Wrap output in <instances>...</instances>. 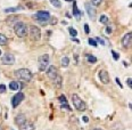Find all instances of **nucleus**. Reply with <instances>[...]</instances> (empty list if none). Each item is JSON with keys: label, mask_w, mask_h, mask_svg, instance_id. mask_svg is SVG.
Listing matches in <instances>:
<instances>
[{"label": "nucleus", "mask_w": 132, "mask_h": 130, "mask_svg": "<svg viewBox=\"0 0 132 130\" xmlns=\"http://www.w3.org/2000/svg\"><path fill=\"white\" fill-rule=\"evenodd\" d=\"M29 34H30L31 40H33V41H38V40H40V38H41L40 29L35 25H31L29 27Z\"/></svg>", "instance_id": "5"}, {"label": "nucleus", "mask_w": 132, "mask_h": 130, "mask_svg": "<svg viewBox=\"0 0 132 130\" xmlns=\"http://www.w3.org/2000/svg\"><path fill=\"white\" fill-rule=\"evenodd\" d=\"M99 79H100V81L103 82V83H109V75H108V73H107V71L105 70H101V71H99Z\"/></svg>", "instance_id": "11"}, {"label": "nucleus", "mask_w": 132, "mask_h": 130, "mask_svg": "<svg viewBox=\"0 0 132 130\" xmlns=\"http://www.w3.org/2000/svg\"><path fill=\"white\" fill-rule=\"evenodd\" d=\"M38 65H39L40 71H46L49 66V55L45 54L42 56H40L39 59H38Z\"/></svg>", "instance_id": "6"}, {"label": "nucleus", "mask_w": 132, "mask_h": 130, "mask_svg": "<svg viewBox=\"0 0 132 130\" xmlns=\"http://www.w3.org/2000/svg\"><path fill=\"white\" fill-rule=\"evenodd\" d=\"M7 42H8V38L5 34H1V33H0V46L7 45Z\"/></svg>", "instance_id": "18"}, {"label": "nucleus", "mask_w": 132, "mask_h": 130, "mask_svg": "<svg viewBox=\"0 0 132 130\" xmlns=\"http://www.w3.org/2000/svg\"><path fill=\"white\" fill-rule=\"evenodd\" d=\"M23 99H24V94L23 93L16 94V95L12 98V106L13 107H17L18 105H20L22 102H23Z\"/></svg>", "instance_id": "8"}, {"label": "nucleus", "mask_w": 132, "mask_h": 130, "mask_svg": "<svg viewBox=\"0 0 132 130\" xmlns=\"http://www.w3.org/2000/svg\"><path fill=\"white\" fill-rule=\"evenodd\" d=\"M86 10H87L88 15H89V17L91 18L92 21H95L96 20V9H95V7H93L91 4L87 2L86 4Z\"/></svg>", "instance_id": "9"}, {"label": "nucleus", "mask_w": 132, "mask_h": 130, "mask_svg": "<svg viewBox=\"0 0 132 130\" xmlns=\"http://www.w3.org/2000/svg\"><path fill=\"white\" fill-rule=\"evenodd\" d=\"M14 31H15L16 35L20 38H24L27 35V33H29V27L25 23H23V22H17V23L15 24V26H14Z\"/></svg>", "instance_id": "2"}, {"label": "nucleus", "mask_w": 132, "mask_h": 130, "mask_svg": "<svg viewBox=\"0 0 132 130\" xmlns=\"http://www.w3.org/2000/svg\"><path fill=\"white\" fill-rule=\"evenodd\" d=\"M0 130H4V129H2V127H1V126H0Z\"/></svg>", "instance_id": "39"}, {"label": "nucleus", "mask_w": 132, "mask_h": 130, "mask_svg": "<svg viewBox=\"0 0 132 130\" xmlns=\"http://www.w3.org/2000/svg\"><path fill=\"white\" fill-rule=\"evenodd\" d=\"M112 54H113V57H114V59H115V60H117V59H119L120 55H119V54H117V52H116V51H114V50H113V51H112Z\"/></svg>", "instance_id": "28"}, {"label": "nucleus", "mask_w": 132, "mask_h": 130, "mask_svg": "<svg viewBox=\"0 0 132 130\" xmlns=\"http://www.w3.org/2000/svg\"><path fill=\"white\" fill-rule=\"evenodd\" d=\"M126 83H128L129 88H132V79H131V78H129L128 80H126Z\"/></svg>", "instance_id": "31"}, {"label": "nucleus", "mask_w": 132, "mask_h": 130, "mask_svg": "<svg viewBox=\"0 0 132 130\" xmlns=\"http://www.w3.org/2000/svg\"><path fill=\"white\" fill-rule=\"evenodd\" d=\"M93 130H103V129H100V128H95Z\"/></svg>", "instance_id": "38"}, {"label": "nucleus", "mask_w": 132, "mask_h": 130, "mask_svg": "<svg viewBox=\"0 0 132 130\" xmlns=\"http://www.w3.org/2000/svg\"><path fill=\"white\" fill-rule=\"evenodd\" d=\"M66 1H73V0H66Z\"/></svg>", "instance_id": "40"}, {"label": "nucleus", "mask_w": 132, "mask_h": 130, "mask_svg": "<svg viewBox=\"0 0 132 130\" xmlns=\"http://www.w3.org/2000/svg\"><path fill=\"white\" fill-rule=\"evenodd\" d=\"M18 8H7V9H5V13H14V12H17Z\"/></svg>", "instance_id": "26"}, {"label": "nucleus", "mask_w": 132, "mask_h": 130, "mask_svg": "<svg viewBox=\"0 0 132 130\" xmlns=\"http://www.w3.org/2000/svg\"><path fill=\"white\" fill-rule=\"evenodd\" d=\"M68 31H70V34L72 35V38L76 37V34H78V32H76V30H75V29H73V27H70V29H68Z\"/></svg>", "instance_id": "24"}, {"label": "nucleus", "mask_w": 132, "mask_h": 130, "mask_svg": "<svg viewBox=\"0 0 132 130\" xmlns=\"http://www.w3.org/2000/svg\"><path fill=\"white\" fill-rule=\"evenodd\" d=\"M88 42H89V45H91V46H93V47H97V45H98V43L96 42V40H95V39H91V38L88 40Z\"/></svg>", "instance_id": "27"}, {"label": "nucleus", "mask_w": 132, "mask_h": 130, "mask_svg": "<svg viewBox=\"0 0 132 130\" xmlns=\"http://www.w3.org/2000/svg\"><path fill=\"white\" fill-rule=\"evenodd\" d=\"M10 130H13V129H10Z\"/></svg>", "instance_id": "42"}, {"label": "nucleus", "mask_w": 132, "mask_h": 130, "mask_svg": "<svg viewBox=\"0 0 132 130\" xmlns=\"http://www.w3.org/2000/svg\"><path fill=\"white\" fill-rule=\"evenodd\" d=\"M54 81H55V83H56V87L57 88L62 87V77H60V75H57L56 78H55Z\"/></svg>", "instance_id": "19"}, {"label": "nucleus", "mask_w": 132, "mask_h": 130, "mask_svg": "<svg viewBox=\"0 0 132 130\" xmlns=\"http://www.w3.org/2000/svg\"><path fill=\"white\" fill-rule=\"evenodd\" d=\"M115 80H116V83H117V85H119V86H120V88H122V87H123V86H122V83H121L120 79H119V78H116V79H115Z\"/></svg>", "instance_id": "33"}, {"label": "nucleus", "mask_w": 132, "mask_h": 130, "mask_svg": "<svg viewBox=\"0 0 132 130\" xmlns=\"http://www.w3.org/2000/svg\"><path fill=\"white\" fill-rule=\"evenodd\" d=\"M33 18H35L41 25H46L47 24V21L50 18V14L47 10H39L37 14L33 15Z\"/></svg>", "instance_id": "3"}, {"label": "nucleus", "mask_w": 132, "mask_h": 130, "mask_svg": "<svg viewBox=\"0 0 132 130\" xmlns=\"http://www.w3.org/2000/svg\"><path fill=\"white\" fill-rule=\"evenodd\" d=\"M50 2H51V5H53L54 7H56V8L62 7V4H60L59 0H50Z\"/></svg>", "instance_id": "22"}, {"label": "nucleus", "mask_w": 132, "mask_h": 130, "mask_svg": "<svg viewBox=\"0 0 132 130\" xmlns=\"http://www.w3.org/2000/svg\"><path fill=\"white\" fill-rule=\"evenodd\" d=\"M22 88V83L18 81H12L9 83V89L10 90H20Z\"/></svg>", "instance_id": "14"}, {"label": "nucleus", "mask_w": 132, "mask_h": 130, "mask_svg": "<svg viewBox=\"0 0 132 130\" xmlns=\"http://www.w3.org/2000/svg\"><path fill=\"white\" fill-rule=\"evenodd\" d=\"M99 22H100L101 24H105V25H107V24L109 23V20H108V17H107L106 15H103V16H100V20H99Z\"/></svg>", "instance_id": "20"}, {"label": "nucleus", "mask_w": 132, "mask_h": 130, "mask_svg": "<svg viewBox=\"0 0 132 130\" xmlns=\"http://www.w3.org/2000/svg\"><path fill=\"white\" fill-rule=\"evenodd\" d=\"M0 55H1V50H0Z\"/></svg>", "instance_id": "41"}, {"label": "nucleus", "mask_w": 132, "mask_h": 130, "mask_svg": "<svg viewBox=\"0 0 132 130\" xmlns=\"http://www.w3.org/2000/svg\"><path fill=\"white\" fill-rule=\"evenodd\" d=\"M101 1H103V0H91V4L93 7H97V6H100Z\"/></svg>", "instance_id": "25"}, {"label": "nucleus", "mask_w": 132, "mask_h": 130, "mask_svg": "<svg viewBox=\"0 0 132 130\" xmlns=\"http://www.w3.org/2000/svg\"><path fill=\"white\" fill-rule=\"evenodd\" d=\"M72 102H73L74 107H75L76 110H79V111H86V109H87L86 103H84V102L82 101V99L80 98L79 96L76 95V94H73V95H72Z\"/></svg>", "instance_id": "4"}, {"label": "nucleus", "mask_w": 132, "mask_h": 130, "mask_svg": "<svg viewBox=\"0 0 132 130\" xmlns=\"http://www.w3.org/2000/svg\"><path fill=\"white\" fill-rule=\"evenodd\" d=\"M83 121H84V122H88V121H89V119H88V117H83Z\"/></svg>", "instance_id": "36"}, {"label": "nucleus", "mask_w": 132, "mask_h": 130, "mask_svg": "<svg viewBox=\"0 0 132 130\" xmlns=\"http://www.w3.org/2000/svg\"><path fill=\"white\" fill-rule=\"evenodd\" d=\"M47 75H48L49 79L51 80H55L57 75H58V73H57V68L56 66L51 65V66H48V70H47Z\"/></svg>", "instance_id": "10"}, {"label": "nucleus", "mask_w": 132, "mask_h": 130, "mask_svg": "<svg viewBox=\"0 0 132 130\" xmlns=\"http://www.w3.org/2000/svg\"><path fill=\"white\" fill-rule=\"evenodd\" d=\"M34 129H35L34 124L32 122H30V121H27V120L20 126V130H34Z\"/></svg>", "instance_id": "13"}, {"label": "nucleus", "mask_w": 132, "mask_h": 130, "mask_svg": "<svg viewBox=\"0 0 132 130\" xmlns=\"http://www.w3.org/2000/svg\"><path fill=\"white\" fill-rule=\"evenodd\" d=\"M106 33H107V34H111V33H112V29H111V27H106Z\"/></svg>", "instance_id": "34"}, {"label": "nucleus", "mask_w": 132, "mask_h": 130, "mask_svg": "<svg viewBox=\"0 0 132 130\" xmlns=\"http://www.w3.org/2000/svg\"><path fill=\"white\" fill-rule=\"evenodd\" d=\"M96 42L97 43H100V45H105V41H104L103 39H100V38H96Z\"/></svg>", "instance_id": "29"}, {"label": "nucleus", "mask_w": 132, "mask_h": 130, "mask_svg": "<svg viewBox=\"0 0 132 130\" xmlns=\"http://www.w3.org/2000/svg\"><path fill=\"white\" fill-rule=\"evenodd\" d=\"M84 32H86L87 34L90 32V29H89V25H88V24H86V25H84Z\"/></svg>", "instance_id": "32"}, {"label": "nucleus", "mask_w": 132, "mask_h": 130, "mask_svg": "<svg viewBox=\"0 0 132 130\" xmlns=\"http://www.w3.org/2000/svg\"><path fill=\"white\" fill-rule=\"evenodd\" d=\"M5 91H6V86H5V85H0V93L4 94Z\"/></svg>", "instance_id": "30"}, {"label": "nucleus", "mask_w": 132, "mask_h": 130, "mask_svg": "<svg viewBox=\"0 0 132 130\" xmlns=\"http://www.w3.org/2000/svg\"><path fill=\"white\" fill-rule=\"evenodd\" d=\"M131 39H132V34H131L130 32L126 33L124 37H123V39H122V45H123V47H125V48L130 47L131 46Z\"/></svg>", "instance_id": "12"}, {"label": "nucleus", "mask_w": 132, "mask_h": 130, "mask_svg": "<svg viewBox=\"0 0 132 130\" xmlns=\"http://www.w3.org/2000/svg\"><path fill=\"white\" fill-rule=\"evenodd\" d=\"M73 15L75 16L76 18H80V16H81V12L78 9V6H76L75 2L73 4Z\"/></svg>", "instance_id": "17"}, {"label": "nucleus", "mask_w": 132, "mask_h": 130, "mask_svg": "<svg viewBox=\"0 0 132 130\" xmlns=\"http://www.w3.org/2000/svg\"><path fill=\"white\" fill-rule=\"evenodd\" d=\"M1 63L4 65H13L15 63V56L13 54H10V52H7V54H5L2 56Z\"/></svg>", "instance_id": "7"}, {"label": "nucleus", "mask_w": 132, "mask_h": 130, "mask_svg": "<svg viewBox=\"0 0 132 130\" xmlns=\"http://www.w3.org/2000/svg\"><path fill=\"white\" fill-rule=\"evenodd\" d=\"M58 99H59L60 103H62V107H63V109L65 107V109H67V110H70V111H71V107L68 106V104H67V99H66V97H65L64 95H60Z\"/></svg>", "instance_id": "15"}, {"label": "nucleus", "mask_w": 132, "mask_h": 130, "mask_svg": "<svg viewBox=\"0 0 132 130\" xmlns=\"http://www.w3.org/2000/svg\"><path fill=\"white\" fill-rule=\"evenodd\" d=\"M68 64H70V58H68V57H63V58H62V65H63V67H67Z\"/></svg>", "instance_id": "21"}, {"label": "nucleus", "mask_w": 132, "mask_h": 130, "mask_svg": "<svg viewBox=\"0 0 132 130\" xmlns=\"http://www.w3.org/2000/svg\"><path fill=\"white\" fill-rule=\"evenodd\" d=\"M51 24H56L57 23V18L56 17H54V18H51V22H50Z\"/></svg>", "instance_id": "35"}, {"label": "nucleus", "mask_w": 132, "mask_h": 130, "mask_svg": "<svg viewBox=\"0 0 132 130\" xmlns=\"http://www.w3.org/2000/svg\"><path fill=\"white\" fill-rule=\"evenodd\" d=\"M73 40H74V41H75V42H78V43L80 42V41H79V39H76V38H75V37H74V38H73Z\"/></svg>", "instance_id": "37"}, {"label": "nucleus", "mask_w": 132, "mask_h": 130, "mask_svg": "<svg viewBox=\"0 0 132 130\" xmlns=\"http://www.w3.org/2000/svg\"><path fill=\"white\" fill-rule=\"evenodd\" d=\"M26 121V117L24 114H18L17 117L15 118V122L16 124H18V126H21L22 123H24Z\"/></svg>", "instance_id": "16"}, {"label": "nucleus", "mask_w": 132, "mask_h": 130, "mask_svg": "<svg viewBox=\"0 0 132 130\" xmlns=\"http://www.w3.org/2000/svg\"><path fill=\"white\" fill-rule=\"evenodd\" d=\"M87 57H88V62L91 63V64H95L97 62V58L95 56H92V55H87Z\"/></svg>", "instance_id": "23"}, {"label": "nucleus", "mask_w": 132, "mask_h": 130, "mask_svg": "<svg viewBox=\"0 0 132 130\" xmlns=\"http://www.w3.org/2000/svg\"><path fill=\"white\" fill-rule=\"evenodd\" d=\"M14 75L16 77L18 80H22V81H31L32 79V73L30 70H27V68H20V70H16L14 72Z\"/></svg>", "instance_id": "1"}]
</instances>
